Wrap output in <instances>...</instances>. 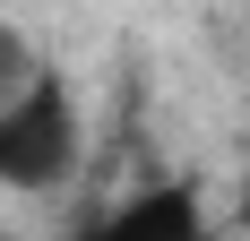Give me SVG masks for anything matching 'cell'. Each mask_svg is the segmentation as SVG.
I'll return each mask as SVG.
<instances>
[{
	"label": "cell",
	"instance_id": "3957f363",
	"mask_svg": "<svg viewBox=\"0 0 250 241\" xmlns=\"http://www.w3.org/2000/svg\"><path fill=\"white\" fill-rule=\"evenodd\" d=\"M26 60H35V52H26V43H18V26H9V18H0V103H9V95H18V86H26V78H35V69H26Z\"/></svg>",
	"mask_w": 250,
	"mask_h": 241
},
{
	"label": "cell",
	"instance_id": "277c9868",
	"mask_svg": "<svg viewBox=\"0 0 250 241\" xmlns=\"http://www.w3.org/2000/svg\"><path fill=\"white\" fill-rule=\"evenodd\" d=\"M233 216L250 224V146H242V181H233Z\"/></svg>",
	"mask_w": 250,
	"mask_h": 241
},
{
	"label": "cell",
	"instance_id": "7a4b0ae2",
	"mask_svg": "<svg viewBox=\"0 0 250 241\" xmlns=\"http://www.w3.org/2000/svg\"><path fill=\"white\" fill-rule=\"evenodd\" d=\"M61 241H216V224H207V207H199L190 181H147V190L112 198L104 216L69 224Z\"/></svg>",
	"mask_w": 250,
	"mask_h": 241
},
{
	"label": "cell",
	"instance_id": "6da1fadb",
	"mask_svg": "<svg viewBox=\"0 0 250 241\" xmlns=\"http://www.w3.org/2000/svg\"><path fill=\"white\" fill-rule=\"evenodd\" d=\"M78 146H86V129H78L69 78H61V69H35L18 95L0 103V190H18V198L61 190V181L78 172Z\"/></svg>",
	"mask_w": 250,
	"mask_h": 241
}]
</instances>
